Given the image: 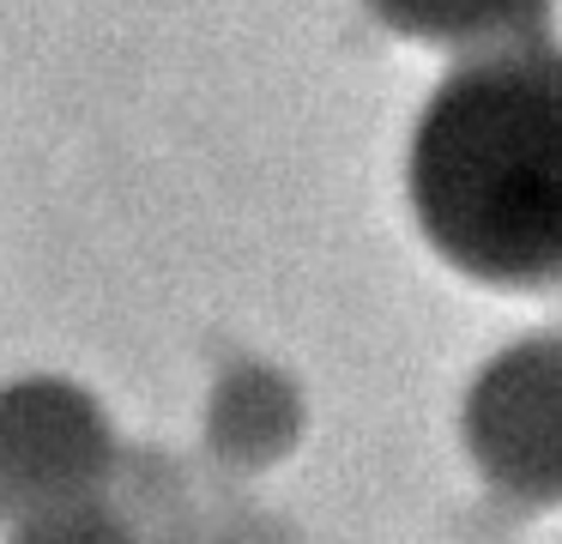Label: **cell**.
Wrapping results in <instances>:
<instances>
[{"label": "cell", "instance_id": "1", "mask_svg": "<svg viewBox=\"0 0 562 544\" xmlns=\"http://www.w3.org/2000/svg\"><path fill=\"white\" fill-rule=\"evenodd\" d=\"M424 242L490 290L562 285V43L460 55L405 145Z\"/></svg>", "mask_w": 562, "mask_h": 544}, {"label": "cell", "instance_id": "2", "mask_svg": "<svg viewBox=\"0 0 562 544\" xmlns=\"http://www.w3.org/2000/svg\"><path fill=\"white\" fill-rule=\"evenodd\" d=\"M460 442L477 478L526 508H562V333H520L472 369Z\"/></svg>", "mask_w": 562, "mask_h": 544}, {"label": "cell", "instance_id": "3", "mask_svg": "<svg viewBox=\"0 0 562 544\" xmlns=\"http://www.w3.org/2000/svg\"><path fill=\"white\" fill-rule=\"evenodd\" d=\"M115 423L67 375H25L0 387V514L31 520L91 502L115 478Z\"/></svg>", "mask_w": 562, "mask_h": 544}, {"label": "cell", "instance_id": "4", "mask_svg": "<svg viewBox=\"0 0 562 544\" xmlns=\"http://www.w3.org/2000/svg\"><path fill=\"white\" fill-rule=\"evenodd\" d=\"M296 435H303V393L279 369L243 363L212 387L206 399L212 459H224L236 471H260V466H279L296 447Z\"/></svg>", "mask_w": 562, "mask_h": 544}, {"label": "cell", "instance_id": "5", "mask_svg": "<svg viewBox=\"0 0 562 544\" xmlns=\"http://www.w3.org/2000/svg\"><path fill=\"white\" fill-rule=\"evenodd\" d=\"M369 12L405 43L484 55L508 43H538L557 0H369Z\"/></svg>", "mask_w": 562, "mask_h": 544}, {"label": "cell", "instance_id": "6", "mask_svg": "<svg viewBox=\"0 0 562 544\" xmlns=\"http://www.w3.org/2000/svg\"><path fill=\"white\" fill-rule=\"evenodd\" d=\"M13 544H139V539L103 496H91V502H67V508H49V514L19 520Z\"/></svg>", "mask_w": 562, "mask_h": 544}]
</instances>
